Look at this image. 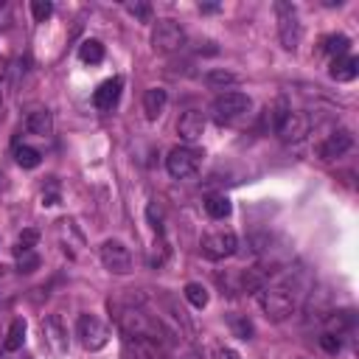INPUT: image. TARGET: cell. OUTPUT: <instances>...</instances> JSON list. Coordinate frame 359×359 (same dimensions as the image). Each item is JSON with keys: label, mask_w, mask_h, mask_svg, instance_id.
Masks as SVG:
<instances>
[{"label": "cell", "mask_w": 359, "mask_h": 359, "mask_svg": "<svg viewBox=\"0 0 359 359\" xmlns=\"http://www.w3.org/2000/svg\"><path fill=\"white\" fill-rule=\"evenodd\" d=\"M115 323L121 328L123 337H146V339H157L168 348V331L163 325L160 317H151L146 314L140 306L135 303H126V306H115Z\"/></svg>", "instance_id": "7a4b0ae2"}, {"label": "cell", "mask_w": 359, "mask_h": 359, "mask_svg": "<svg viewBox=\"0 0 359 359\" xmlns=\"http://www.w3.org/2000/svg\"><path fill=\"white\" fill-rule=\"evenodd\" d=\"M348 48H351V39H348L345 34H331V36H325V42H323V50H325L331 59L345 56Z\"/></svg>", "instance_id": "d4e9b609"}, {"label": "cell", "mask_w": 359, "mask_h": 359, "mask_svg": "<svg viewBox=\"0 0 359 359\" xmlns=\"http://www.w3.org/2000/svg\"><path fill=\"white\" fill-rule=\"evenodd\" d=\"M76 337L81 342V348L87 351H101L109 342V328L95 317V314H81L76 320Z\"/></svg>", "instance_id": "ba28073f"}, {"label": "cell", "mask_w": 359, "mask_h": 359, "mask_svg": "<svg viewBox=\"0 0 359 359\" xmlns=\"http://www.w3.org/2000/svg\"><path fill=\"white\" fill-rule=\"evenodd\" d=\"M36 266H39V255H36L34 250L20 252V272H34Z\"/></svg>", "instance_id": "f546056e"}, {"label": "cell", "mask_w": 359, "mask_h": 359, "mask_svg": "<svg viewBox=\"0 0 359 359\" xmlns=\"http://www.w3.org/2000/svg\"><path fill=\"white\" fill-rule=\"evenodd\" d=\"M202 165V151L194 149V146H174L165 157V171L174 177V180H185V177H194Z\"/></svg>", "instance_id": "5b68a950"}, {"label": "cell", "mask_w": 359, "mask_h": 359, "mask_svg": "<svg viewBox=\"0 0 359 359\" xmlns=\"http://www.w3.org/2000/svg\"><path fill=\"white\" fill-rule=\"evenodd\" d=\"M230 325H233V331H236L238 339H250V337H252V323H250V320H244V317H230Z\"/></svg>", "instance_id": "f1b7e54d"}, {"label": "cell", "mask_w": 359, "mask_h": 359, "mask_svg": "<svg viewBox=\"0 0 359 359\" xmlns=\"http://www.w3.org/2000/svg\"><path fill=\"white\" fill-rule=\"evenodd\" d=\"M320 345H323L328 353H337V351H339V337H337V334H323V337H320Z\"/></svg>", "instance_id": "1f68e13d"}, {"label": "cell", "mask_w": 359, "mask_h": 359, "mask_svg": "<svg viewBox=\"0 0 359 359\" xmlns=\"http://www.w3.org/2000/svg\"><path fill=\"white\" fill-rule=\"evenodd\" d=\"M165 104H168V93H165L163 87H149V90L143 93V112H146L149 121H157V118L163 115Z\"/></svg>", "instance_id": "e0dca14e"}, {"label": "cell", "mask_w": 359, "mask_h": 359, "mask_svg": "<svg viewBox=\"0 0 359 359\" xmlns=\"http://www.w3.org/2000/svg\"><path fill=\"white\" fill-rule=\"evenodd\" d=\"M351 146H353V135H351L348 129H331V132L325 135V140L317 146V154H320L323 160H337V157L348 154Z\"/></svg>", "instance_id": "7c38bea8"}, {"label": "cell", "mask_w": 359, "mask_h": 359, "mask_svg": "<svg viewBox=\"0 0 359 359\" xmlns=\"http://www.w3.org/2000/svg\"><path fill=\"white\" fill-rule=\"evenodd\" d=\"M275 14H278V36H280V45L286 50H297L300 36H303V25H300L297 8L292 3H286V0H278L275 3Z\"/></svg>", "instance_id": "277c9868"}, {"label": "cell", "mask_w": 359, "mask_h": 359, "mask_svg": "<svg viewBox=\"0 0 359 359\" xmlns=\"http://www.w3.org/2000/svg\"><path fill=\"white\" fill-rule=\"evenodd\" d=\"M213 359H241V353H238V351H233V348L219 345V348H213Z\"/></svg>", "instance_id": "d6a6232c"}, {"label": "cell", "mask_w": 359, "mask_h": 359, "mask_svg": "<svg viewBox=\"0 0 359 359\" xmlns=\"http://www.w3.org/2000/svg\"><path fill=\"white\" fill-rule=\"evenodd\" d=\"M356 325V314L351 311V309H345V311H331V314H325V334H342V331H348V328H353Z\"/></svg>", "instance_id": "d6986e66"}, {"label": "cell", "mask_w": 359, "mask_h": 359, "mask_svg": "<svg viewBox=\"0 0 359 359\" xmlns=\"http://www.w3.org/2000/svg\"><path fill=\"white\" fill-rule=\"evenodd\" d=\"M126 11L137 20H143V22H149V17H151V8L146 3H126Z\"/></svg>", "instance_id": "4dcf8cb0"}, {"label": "cell", "mask_w": 359, "mask_h": 359, "mask_svg": "<svg viewBox=\"0 0 359 359\" xmlns=\"http://www.w3.org/2000/svg\"><path fill=\"white\" fill-rule=\"evenodd\" d=\"M79 59H81L84 65H98V62L104 59V45H101L98 39H84V42L79 45Z\"/></svg>", "instance_id": "603a6c76"}, {"label": "cell", "mask_w": 359, "mask_h": 359, "mask_svg": "<svg viewBox=\"0 0 359 359\" xmlns=\"http://www.w3.org/2000/svg\"><path fill=\"white\" fill-rule=\"evenodd\" d=\"M236 81H238V76H236V73H230V70H224V67H216V70H208V73H205V84H208V87H213V90L233 87Z\"/></svg>", "instance_id": "7402d4cb"}, {"label": "cell", "mask_w": 359, "mask_h": 359, "mask_svg": "<svg viewBox=\"0 0 359 359\" xmlns=\"http://www.w3.org/2000/svg\"><path fill=\"white\" fill-rule=\"evenodd\" d=\"M250 104H252V101H250L247 93L227 90V93H222V95L213 98V104H210V115H213L216 123H233V121H238L241 115H247Z\"/></svg>", "instance_id": "3957f363"}, {"label": "cell", "mask_w": 359, "mask_h": 359, "mask_svg": "<svg viewBox=\"0 0 359 359\" xmlns=\"http://www.w3.org/2000/svg\"><path fill=\"white\" fill-rule=\"evenodd\" d=\"M101 264L112 272V275H129L132 272V252L123 241L118 238H107L101 244Z\"/></svg>", "instance_id": "9c48e42d"}, {"label": "cell", "mask_w": 359, "mask_h": 359, "mask_svg": "<svg viewBox=\"0 0 359 359\" xmlns=\"http://www.w3.org/2000/svg\"><path fill=\"white\" fill-rule=\"evenodd\" d=\"M309 294V278L303 269H280L261 292H258V303L266 314V320H286L292 317L303 300Z\"/></svg>", "instance_id": "6da1fadb"}, {"label": "cell", "mask_w": 359, "mask_h": 359, "mask_svg": "<svg viewBox=\"0 0 359 359\" xmlns=\"http://www.w3.org/2000/svg\"><path fill=\"white\" fill-rule=\"evenodd\" d=\"M0 104H3V93H0Z\"/></svg>", "instance_id": "836d02e7"}, {"label": "cell", "mask_w": 359, "mask_h": 359, "mask_svg": "<svg viewBox=\"0 0 359 359\" xmlns=\"http://www.w3.org/2000/svg\"><path fill=\"white\" fill-rule=\"evenodd\" d=\"M328 73H331V79H337V81H353V79L359 76V62H356V56H351V53L337 56V59H331Z\"/></svg>", "instance_id": "2e32d148"}, {"label": "cell", "mask_w": 359, "mask_h": 359, "mask_svg": "<svg viewBox=\"0 0 359 359\" xmlns=\"http://www.w3.org/2000/svg\"><path fill=\"white\" fill-rule=\"evenodd\" d=\"M25 132L36 135V137H48L53 132V115L48 109H34L28 118H25Z\"/></svg>", "instance_id": "ac0fdd59"}, {"label": "cell", "mask_w": 359, "mask_h": 359, "mask_svg": "<svg viewBox=\"0 0 359 359\" xmlns=\"http://www.w3.org/2000/svg\"><path fill=\"white\" fill-rule=\"evenodd\" d=\"M275 132L280 135L283 143H300V140L311 132V118H309L306 112H300V109H289L286 118L278 123Z\"/></svg>", "instance_id": "8fae6325"}, {"label": "cell", "mask_w": 359, "mask_h": 359, "mask_svg": "<svg viewBox=\"0 0 359 359\" xmlns=\"http://www.w3.org/2000/svg\"><path fill=\"white\" fill-rule=\"evenodd\" d=\"M185 45V28L177 20H157L151 28V48L157 53H174Z\"/></svg>", "instance_id": "8992f818"}, {"label": "cell", "mask_w": 359, "mask_h": 359, "mask_svg": "<svg viewBox=\"0 0 359 359\" xmlns=\"http://www.w3.org/2000/svg\"><path fill=\"white\" fill-rule=\"evenodd\" d=\"M121 90H123V79H121V76H112V79L101 81V84H98V90L93 93V104H95V109L109 112V109L118 104Z\"/></svg>", "instance_id": "4fadbf2b"}, {"label": "cell", "mask_w": 359, "mask_h": 359, "mask_svg": "<svg viewBox=\"0 0 359 359\" xmlns=\"http://www.w3.org/2000/svg\"><path fill=\"white\" fill-rule=\"evenodd\" d=\"M165 345L146 337H121V359H163Z\"/></svg>", "instance_id": "30bf717a"}, {"label": "cell", "mask_w": 359, "mask_h": 359, "mask_svg": "<svg viewBox=\"0 0 359 359\" xmlns=\"http://www.w3.org/2000/svg\"><path fill=\"white\" fill-rule=\"evenodd\" d=\"M42 334H45V342L53 348V353H65V351H67V331H65L59 314H50V317L42 323Z\"/></svg>", "instance_id": "9a60e30c"}, {"label": "cell", "mask_w": 359, "mask_h": 359, "mask_svg": "<svg viewBox=\"0 0 359 359\" xmlns=\"http://www.w3.org/2000/svg\"><path fill=\"white\" fill-rule=\"evenodd\" d=\"M36 241H39V230H34V227H25V230L20 233V238H17V255H20V252H28V250H34V247H36Z\"/></svg>", "instance_id": "4316f807"}, {"label": "cell", "mask_w": 359, "mask_h": 359, "mask_svg": "<svg viewBox=\"0 0 359 359\" xmlns=\"http://www.w3.org/2000/svg\"><path fill=\"white\" fill-rule=\"evenodd\" d=\"M199 250H202V255H205L208 261H224V258L236 255V250H238V238H236L233 230H216V233L202 236Z\"/></svg>", "instance_id": "52a82bcc"}, {"label": "cell", "mask_w": 359, "mask_h": 359, "mask_svg": "<svg viewBox=\"0 0 359 359\" xmlns=\"http://www.w3.org/2000/svg\"><path fill=\"white\" fill-rule=\"evenodd\" d=\"M205 210H208L210 219H227L230 210H233V205H230V199L224 194H210L205 199Z\"/></svg>", "instance_id": "44dd1931"}, {"label": "cell", "mask_w": 359, "mask_h": 359, "mask_svg": "<svg viewBox=\"0 0 359 359\" xmlns=\"http://www.w3.org/2000/svg\"><path fill=\"white\" fill-rule=\"evenodd\" d=\"M205 132V115L199 109H185L177 121V135L185 140V146H191L194 140H199Z\"/></svg>", "instance_id": "5bb4252c"}, {"label": "cell", "mask_w": 359, "mask_h": 359, "mask_svg": "<svg viewBox=\"0 0 359 359\" xmlns=\"http://www.w3.org/2000/svg\"><path fill=\"white\" fill-rule=\"evenodd\" d=\"M22 342H25V320H11V325H8V331H6V339H3V351L6 353H14V351H20L22 348Z\"/></svg>", "instance_id": "ffe728a7"}, {"label": "cell", "mask_w": 359, "mask_h": 359, "mask_svg": "<svg viewBox=\"0 0 359 359\" xmlns=\"http://www.w3.org/2000/svg\"><path fill=\"white\" fill-rule=\"evenodd\" d=\"M31 14H34L36 22H45V20L53 14V3H50V0H34V3H31Z\"/></svg>", "instance_id": "83f0119b"}, {"label": "cell", "mask_w": 359, "mask_h": 359, "mask_svg": "<svg viewBox=\"0 0 359 359\" xmlns=\"http://www.w3.org/2000/svg\"><path fill=\"white\" fill-rule=\"evenodd\" d=\"M182 294H185V300L194 306V309H205L208 306V300H210V294H208V289L202 286V283H196V280H191V283H185V289H182Z\"/></svg>", "instance_id": "cb8c5ba5"}, {"label": "cell", "mask_w": 359, "mask_h": 359, "mask_svg": "<svg viewBox=\"0 0 359 359\" xmlns=\"http://www.w3.org/2000/svg\"><path fill=\"white\" fill-rule=\"evenodd\" d=\"M14 160L22 165V168H36L42 163V154L34 149V146H17L14 149Z\"/></svg>", "instance_id": "484cf974"}]
</instances>
